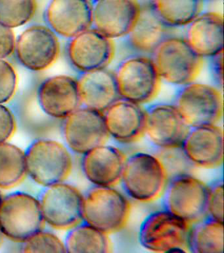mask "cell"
Returning a JSON list of instances; mask_svg holds the SVG:
<instances>
[{"label":"cell","mask_w":224,"mask_h":253,"mask_svg":"<svg viewBox=\"0 0 224 253\" xmlns=\"http://www.w3.org/2000/svg\"><path fill=\"white\" fill-rule=\"evenodd\" d=\"M168 179V171L159 155L137 152L127 156L120 183L129 199L151 203L162 197Z\"/></svg>","instance_id":"6da1fadb"},{"label":"cell","mask_w":224,"mask_h":253,"mask_svg":"<svg viewBox=\"0 0 224 253\" xmlns=\"http://www.w3.org/2000/svg\"><path fill=\"white\" fill-rule=\"evenodd\" d=\"M130 212L129 198L115 187L93 185L83 195L82 221L106 234L125 228Z\"/></svg>","instance_id":"7a4b0ae2"},{"label":"cell","mask_w":224,"mask_h":253,"mask_svg":"<svg viewBox=\"0 0 224 253\" xmlns=\"http://www.w3.org/2000/svg\"><path fill=\"white\" fill-rule=\"evenodd\" d=\"M161 81L182 86L194 81L202 65V58L184 38L170 35L163 40L151 54Z\"/></svg>","instance_id":"3957f363"},{"label":"cell","mask_w":224,"mask_h":253,"mask_svg":"<svg viewBox=\"0 0 224 253\" xmlns=\"http://www.w3.org/2000/svg\"><path fill=\"white\" fill-rule=\"evenodd\" d=\"M113 73L122 98L143 105L158 94L161 79L149 55H128L120 61Z\"/></svg>","instance_id":"277c9868"},{"label":"cell","mask_w":224,"mask_h":253,"mask_svg":"<svg viewBox=\"0 0 224 253\" xmlns=\"http://www.w3.org/2000/svg\"><path fill=\"white\" fill-rule=\"evenodd\" d=\"M27 175L43 187L64 182L71 173L72 158L65 144L42 138L25 152Z\"/></svg>","instance_id":"5b68a950"},{"label":"cell","mask_w":224,"mask_h":253,"mask_svg":"<svg viewBox=\"0 0 224 253\" xmlns=\"http://www.w3.org/2000/svg\"><path fill=\"white\" fill-rule=\"evenodd\" d=\"M46 224L40 202L34 196L18 191L1 199L0 227L7 238L23 243L44 229Z\"/></svg>","instance_id":"8992f818"},{"label":"cell","mask_w":224,"mask_h":253,"mask_svg":"<svg viewBox=\"0 0 224 253\" xmlns=\"http://www.w3.org/2000/svg\"><path fill=\"white\" fill-rule=\"evenodd\" d=\"M191 225L163 209L153 211L139 227L138 241L145 250L152 253L188 252Z\"/></svg>","instance_id":"52a82bcc"},{"label":"cell","mask_w":224,"mask_h":253,"mask_svg":"<svg viewBox=\"0 0 224 253\" xmlns=\"http://www.w3.org/2000/svg\"><path fill=\"white\" fill-rule=\"evenodd\" d=\"M207 185L188 172L169 178L162 195L163 209L190 225L206 217Z\"/></svg>","instance_id":"ba28073f"},{"label":"cell","mask_w":224,"mask_h":253,"mask_svg":"<svg viewBox=\"0 0 224 253\" xmlns=\"http://www.w3.org/2000/svg\"><path fill=\"white\" fill-rule=\"evenodd\" d=\"M190 127L218 124L223 116V96L215 86L192 81L180 86L173 102Z\"/></svg>","instance_id":"9c48e42d"},{"label":"cell","mask_w":224,"mask_h":253,"mask_svg":"<svg viewBox=\"0 0 224 253\" xmlns=\"http://www.w3.org/2000/svg\"><path fill=\"white\" fill-rule=\"evenodd\" d=\"M39 202L45 222L52 228L68 231L82 221L83 195L74 185L64 181L45 187Z\"/></svg>","instance_id":"30bf717a"},{"label":"cell","mask_w":224,"mask_h":253,"mask_svg":"<svg viewBox=\"0 0 224 253\" xmlns=\"http://www.w3.org/2000/svg\"><path fill=\"white\" fill-rule=\"evenodd\" d=\"M145 110V136L160 150L180 148L190 126L170 103H155Z\"/></svg>","instance_id":"8fae6325"},{"label":"cell","mask_w":224,"mask_h":253,"mask_svg":"<svg viewBox=\"0 0 224 253\" xmlns=\"http://www.w3.org/2000/svg\"><path fill=\"white\" fill-rule=\"evenodd\" d=\"M65 145L70 152L84 155L109 139L103 112L80 106L65 118Z\"/></svg>","instance_id":"7c38bea8"},{"label":"cell","mask_w":224,"mask_h":253,"mask_svg":"<svg viewBox=\"0 0 224 253\" xmlns=\"http://www.w3.org/2000/svg\"><path fill=\"white\" fill-rule=\"evenodd\" d=\"M15 49L23 66L31 71H44L58 60L60 42L52 29L44 25H32L19 36Z\"/></svg>","instance_id":"4fadbf2b"},{"label":"cell","mask_w":224,"mask_h":253,"mask_svg":"<svg viewBox=\"0 0 224 253\" xmlns=\"http://www.w3.org/2000/svg\"><path fill=\"white\" fill-rule=\"evenodd\" d=\"M72 65L82 73L107 68L115 55L114 40L93 27L72 38L68 48Z\"/></svg>","instance_id":"5bb4252c"},{"label":"cell","mask_w":224,"mask_h":253,"mask_svg":"<svg viewBox=\"0 0 224 253\" xmlns=\"http://www.w3.org/2000/svg\"><path fill=\"white\" fill-rule=\"evenodd\" d=\"M192 166L204 169L219 167L224 160V132L218 124L189 128L180 146Z\"/></svg>","instance_id":"9a60e30c"},{"label":"cell","mask_w":224,"mask_h":253,"mask_svg":"<svg viewBox=\"0 0 224 253\" xmlns=\"http://www.w3.org/2000/svg\"><path fill=\"white\" fill-rule=\"evenodd\" d=\"M92 3V26L112 40L124 39L138 16L137 0H96Z\"/></svg>","instance_id":"2e32d148"},{"label":"cell","mask_w":224,"mask_h":253,"mask_svg":"<svg viewBox=\"0 0 224 253\" xmlns=\"http://www.w3.org/2000/svg\"><path fill=\"white\" fill-rule=\"evenodd\" d=\"M109 138L119 143H135L145 136V110L142 105L119 98L103 112Z\"/></svg>","instance_id":"e0dca14e"},{"label":"cell","mask_w":224,"mask_h":253,"mask_svg":"<svg viewBox=\"0 0 224 253\" xmlns=\"http://www.w3.org/2000/svg\"><path fill=\"white\" fill-rule=\"evenodd\" d=\"M127 158L117 146L101 144L82 155V172L93 185L115 187L121 181Z\"/></svg>","instance_id":"ac0fdd59"},{"label":"cell","mask_w":224,"mask_h":253,"mask_svg":"<svg viewBox=\"0 0 224 253\" xmlns=\"http://www.w3.org/2000/svg\"><path fill=\"white\" fill-rule=\"evenodd\" d=\"M185 41L200 57L224 51V17L218 12L200 13L185 27Z\"/></svg>","instance_id":"d6986e66"},{"label":"cell","mask_w":224,"mask_h":253,"mask_svg":"<svg viewBox=\"0 0 224 253\" xmlns=\"http://www.w3.org/2000/svg\"><path fill=\"white\" fill-rule=\"evenodd\" d=\"M38 100L47 115L65 119L82 106L77 79L65 75L50 77L41 84Z\"/></svg>","instance_id":"ffe728a7"},{"label":"cell","mask_w":224,"mask_h":253,"mask_svg":"<svg viewBox=\"0 0 224 253\" xmlns=\"http://www.w3.org/2000/svg\"><path fill=\"white\" fill-rule=\"evenodd\" d=\"M55 33L72 39L92 26V3L88 0H52L46 13Z\"/></svg>","instance_id":"44dd1931"},{"label":"cell","mask_w":224,"mask_h":253,"mask_svg":"<svg viewBox=\"0 0 224 253\" xmlns=\"http://www.w3.org/2000/svg\"><path fill=\"white\" fill-rule=\"evenodd\" d=\"M172 29L160 19L150 2L140 4L136 21L124 39L135 53L148 55L163 40L172 35Z\"/></svg>","instance_id":"7402d4cb"},{"label":"cell","mask_w":224,"mask_h":253,"mask_svg":"<svg viewBox=\"0 0 224 253\" xmlns=\"http://www.w3.org/2000/svg\"><path fill=\"white\" fill-rule=\"evenodd\" d=\"M77 81L83 106L103 112L121 98L114 73L107 68L82 73Z\"/></svg>","instance_id":"603a6c76"},{"label":"cell","mask_w":224,"mask_h":253,"mask_svg":"<svg viewBox=\"0 0 224 253\" xmlns=\"http://www.w3.org/2000/svg\"><path fill=\"white\" fill-rule=\"evenodd\" d=\"M188 252L220 253L224 251V222L206 217L191 225Z\"/></svg>","instance_id":"cb8c5ba5"},{"label":"cell","mask_w":224,"mask_h":253,"mask_svg":"<svg viewBox=\"0 0 224 253\" xmlns=\"http://www.w3.org/2000/svg\"><path fill=\"white\" fill-rule=\"evenodd\" d=\"M66 253L111 252L109 235L82 221L68 230L64 241Z\"/></svg>","instance_id":"d4e9b609"},{"label":"cell","mask_w":224,"mask_h":253,"mask_svg":"<svg viewBox=\"0 0 224 253\" xmlns=\"http://www.w3.org/2000/svg\"><path fill=\"white\" fill-rule=\"evenodd\" d=\"M27 175L25 152L8 142L0 144V189L16 187Z\"/></svg>","instance_id":"484cf974"},{"label":"cell","mask_w":224,"mask_h":253,"mask_svg":"<svg viewBox=\"0 0 224 253\" xmlns=\"http://www.w3.org/2000/svg\"><path fill=\"white\" fill-rule=\"evenodd\" d=\"M153 8L168 27H185L201 13L202 0H151Z\"/></svg>","instance_id":"4316f807"},{"label":"cell","mask_w":224,"mask_h":253,"mask_svg":"<svg viewBox=\"0 0 224 253\" xmlns=\"http://www.w3.org/2000/svg\"><path fill=\"white\" fill-rule=\"evenodd\" d=\"M36 0H0V23L14 29L26 25L36 14Z\"/></svg>","instance_id":"83f0119b"},{"label":"cell","mask_w":224,"mask_h":253,"mask_svg":"<svg viewBox=\"0 0 224 253\" xmlns=\"http://www.w3.org/2000/svg\"><path fill=\"white\" fill-rule=\"evenodd\" d=\"M22 252L66 253V249L60 237L43 229L23 243Z\"/></svg>","instance_id":"f1b7e54d"},{"label":"cell","mask_w":224,"mask_h":253,"mask_svg":"<svg viewBox=\"0 0 224 253\" xmlns=\"http://www.w3.org/2000/svg\"><path fill=\"white\" fill-rule=\"evenodd\" d=\"M206 217L224 222V182L218 179L207 185Z\"/></svg>","instance_id":"f546056e"},{"label":"cell","mask_w":224,"mask_h":253,"mask_svg":"<svg viewBox=\"0 0 224 253\" xmlns=\"http://www.w3.org/2000/svg\"><path fill=\"white\" fill-rule=\"evenodd\" d=\"M17 83L14 67L4 59H0V104L12 100L16 92Z\"/></svg>","instance_id":"4dcf8cb0"},{"label":"cell","mask_w":224,"mask_h":253,"mask_svg":"<svg viewBox=\"0 0 224 253\" xmlns=\"http://www.w3.org/2000/svg\"><path fill=\"white\" fill-rule=\"evenodd\" d=\"M17 124L12 111L0 104V144L8 142L16 130Z\"/></svg>","instance_id":"1f68e13d"},{"label":"cell","mask_w":224,"mask_h":253,"mask_svg":"<svg viewBox=\"0 0 224 253\" xmlns=\"http://www.w3.org/2000/svg\"><path fill=\"white\" fill-rule=\"evenodd\" d=\"M16 39L12 29L0 23V59H5L14 53Z\"/></svg>","instance_id":"d6a6232c"},{"label":"cell","mask_w":224,"mask_h":253,"mask_svg":"<svg viewBox=\"0 0 224 253\" xmlns=\"http://www.w3.org/2000/svg\"><path fill=\"white\" fill-rule=\"evenodd\" d=\"M223 52L211 57L212 75L217 88L222 89L224 84Z\"/></svg>","instance_id":"836d02e7"},{"label":"cell","mask_w":224,"mask_h":253,"mask_svg":"<svg viewBox=\"0 0 224 253\" xmlns=\"http://www.w3.org/2000/svg\"><path fill=\"white\" fill-rule=\"evenodd\" d=\"M4 235L1 231V227H0V248H1V245L3 244V237H4Z\"/></svg>","instance_id":"e575fe53"},{"label":"cell","mask_w":224,"mask_h":253,"mask_svg":"<svg viewBox=\"0 0 224 253\" xmlns=\"http://www.w3.org/2000/svg\"><path fill=\"white\" fill-rule=\"evenodd\" d=\"M2 195H1V191H0V202L1 201V199H2Z\"/></svg>","instance_id":"d590c367"},{"label":"cell","mask_w":224,"mask_h":253,"mask_svg":"<svg viewBox=\"0 0 224 253\" xmlns=\"http://www.w3.org/2000/svg\"><path fill=\"white\" fill-rule=\"evenodd\" d=\"M88 1L92 2V3H93V2L96 1V0H88Z\"/></svg>","instance_id":"8d00e7d4"},{"label":"cell","mask_w":224,"mask_h":253,"mask_svg":"<svg viewBox=\"0 0 224 253\" xmlns=\"http://www.w3.org/2000/svg\"><path fill=\"white\" fill-rule=\"evenodd\" d=\"M202 1H203V0H202Z\"/></svg>","instance_id":"74e56055"}]
</instances>
